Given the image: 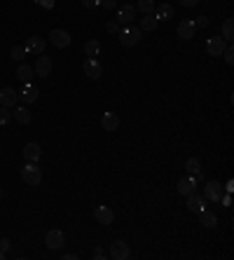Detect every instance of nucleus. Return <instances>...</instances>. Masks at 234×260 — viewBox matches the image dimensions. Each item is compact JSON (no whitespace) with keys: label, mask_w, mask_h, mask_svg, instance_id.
Returning <instances> with one entry per match:
<instances>
[{"label":"nucleus","mask_w":234,"mask_h":260,"mask_svg":"<svg viewBox=\"0 0 234 260\" xmlns=\"http://www.w3.org/2000/svg\"><path fill=\"white\" fill-rule=\"evenodd\" d=\"M38 94H40V89H38L36 85L26 82V87H24V91L19 94V99L24 101V103H36V101H38Z\"/></svg>","instance_id":"obj_16"},{"label":"nucleus","mask_w":234,"mask_h":260,"mask_svg":"<svg viewBox=\"0 0 234 260\" xmlns=\"http://www.w3.org/2000/svg\"><path fill=\"white\" fill-rule=\"evenodd\" d=\"M195 26H199V28H206V26H208V17H204V14H201V17H197V21H195Z\"/></svg>","instance_id":"obj_33"},{"label":"nucleus","mask_w":234,"mask_h":260,"mask_svg":"<svg viewBox=\"0 0 234 260\" xmlns=\"http://www.w3.org/2000/svg\"><path fill=\"white\" fill-rule=\"evenodd\" d=\"M185 169H188L190 176H195V178H199L201 176V162L197 160V157H190L188 162H185Z\"/></svg>","instance_id":"obj_23"},{"label":"nucleus","mask_w":234,"mask_h":260,"mask_svg":"<svg viewBox=\"0 0 234 260\" xmlns=\"http://www.w3.org/2000/svg\"><path fill=\"white\" fill-rule=\"evenodd\" d=\"M188 209L192 211V214L204 211V209H206V197H201V195H197V192L188 195Z\"/></svg>","instance_id":"obj_14"},{"label":"nucleus","mask_w":234,"mask_h":260,"mask_svg":"<svg viewBox=\"0 0 234 260\" xmlns=\"http://www.w3.org/2000/svg\"><path fill=\"white\" fill-rule=\"evenodd\" d=\"M204 197H206V202H220V197H223V188H220L218 180H208L206 185H204Z\"/></svg>","instance_id":"obj_8"},{"label":"nucleus","mask_w":234,"mask_h":260,"mask_svg":"<svg viewBox=\"0 0 234 260\" xmlns=\"http://www.w3.org/2000/svg\"><path fill=\"white\" fill-rule=\"evenodd\" d=\"M223 56H225V61L230 63V66H232V63H234V49H232V45H227V47H225Z\"/></svg>","instance_id":"obj_31"},{"label":"nucleus","mask_w":234,"mask_h":260,"mask_svg":"<svg viewBox=\"0 0 234 260\" xmlns=\"http://www.w3.org/2000/svg\"><path fill=\"white\" fill-rule=\"evenodd\" d=\"M195 31H197V26H195L192 19H183V21H180L178 36L183 38V40H192V38H195Z\"/></svg>","instance_id":"obj_15"},{"label":"nucleus","mask_w":234,"mask_h":260,"mask_svg":"<svg viewBox=\"0 0 234 260\" xmlns=\"http://www.w3.org/2000/svg\"><path fill=\"white\" fill-rule=\"evenodd\" d=\"M197 180L195 176H188V178H180L178 180V192L183 195V197H188V195H192V192H197Z\"/></svg>","instance_id":"obj_11"},{"label":"nucleus","mask_w":234,"mask_h":260,"mask_svg":"<svg viewBox=\"0 0 234 260\" xmlns=\"http://www.w3.org/2000/svg\"><path fill=\"white\" fill-rule=\"evenodd\" d=\"M84 52H87V56H89V59H96V56H99V52H101V43H99V40H89V43L84 45Z\"/></svg>","instance_id":"obj_26"},{"label":"nucleus","mask_w":234,"mask_h":260,"mask_svg":"<svg viewBox=\"0 0 234 260\" xmlns=\"http://www.w3.org/2000/svg\"><path fill=\"white\" fill-rule=\"evenodd\" d=\"M101 5L106 9H115V0H101Z\"/></svg>","instance_id":"obj_37"},{"label":"nucleus","mask_w":234,"mask_h":260,"mask_svg":"<svg viewBox=\"0 0 234 260\" xmlns=\"http://www.w3.org/2000/svg\"><path fill=\"white\" fill-rule=\"evenodd\" d=\"M21 178H24V183L26 185H40V180H42V169L38 167V162H28L26 167L21 169Z\"/></svg>","instance_id":"obj_2"},{"label":"nucleus","mask_w":234,"mask_h":260,"mask_svg":"<svg viewBox=\"0 0 234 260\" xmlns=\"http://www.w3.org/2000/svg\"><path fill=\"white\" fill-rule=\"evenodd\" d=\"M82 5L84 7H96V5H101V0H82Z\"/></svg>","instance_id":"obj_36"},{"label":"nucleus","mask_w":234,"mask_h":260,"mask_svg":"<svg viewBox=\"0 0 234 260\" xmlns=\"http://www.w3.org/2000/svg\"><path fill=\"white\" fill-rule=\"evenodd\" d=\"M9 246H12V242H9V239H0V251L7 253V251H9Z\"/></svg>","instance_id":"obj_35"},{"label":"nucleus","mask_w":234,"mask_h":260,"mask_svg":"<svg viewBox=\"0 0 234 260\" xmlns=\"http://www.w3.org/2000/svg\"><path fill=\"white\" fill-rule=\"evenodd\" d=\"M12 122V108H5L0 106V127H5Z\"/></svg>","instance_id":"obj_29"},{"label":"nucleus","mask_w":234,"mask_h":260,"mask_svg":"<svg viewBox=\"0 0 234 260\" xmlns=\"http://www.w3.org/2000/svg\"><path fill=\"white\" fill-rule=\"evenodd\" d=\"M108 256L113 260H126L129 256H131V251H129V246H126V242H113L110 244V251H108Z\"/></svg>","instance_id":"obj_6"},{"label":"nucleus","mask_w":234,"mask_h":260,"mask_svg":"<svg viewBox=\"0 0 234 260\" xmlns=\"http://www.w3.org/2000/svg\"><path fill=\"white\" fill-rule=\"evenodd\" d=\"M106 28H108V33H115V36H117V33H119V28H122V26H119L117 21H108V24H106Z\"/></svg>","instance_id":"obj_32"},{"label":"nucleus","mask_w":234,"mask_h":260,"mask_svg":"<svg viewBox=\"0 0 234 260\" xmlns=\"http://www.w3.org/2000/svg\"><path fill=\"white\" fill-rule=\"evenodd\" d=\"M63 239H66V237H63L61 230H49L47 237H45V244H47L49 251H59V249L63 246Z\"/></svg>","instance_id":"obj_10"},{"label":"nucleus","mask_w":234,"mask_h":260,"mask_svg":"<svg viewBox=\"0 0 234 260\" xmlns=\"http://www.w3.org/2000/svg\"><path fill=\"white\" fill-rule=\"evenodd\" d=\"M38 5H40V7H45V9H52V7H54V0H38Z\"/></svg>","instance_id":"obj_34"},{"label":"nucleus","mask_w":234,"mask_h":260,"mask_svg":"<svg viewBox=\"0 0 234 260\" xmlns=\"http://www.w3.org/2000/svg\"><path fill=\"white\" fill-rule=\"evenodd\" d=\"M197 2H199V0H180V5H183V7H195Z\"/></svg>","instance_id":"obj_38"},{"label":"nucleus","mask_w":234,"mask_h":260,"mask_svg":"<svg viewBox=\"0 0 234 260\" xmlns=\"http://www.w3.org/2000/svg\"><path fill=\"white\" fill-rule=\"evenodd\" d=\"M0 197H2V188H0Z\"/></svg>","instance_id":"obj_41"},{"label":"nucleus","mask_w":234,"mask_h":260,"mask_svg":"<svg viewBox=\"0 0 234 260\" xmlns=\"http://www.w3.org/2000/svg\"><path fill=\"white\" fill-rule=\"evenodd\" d=\"M101 125H103L106 131H117V127H119V117H117V113H103Z\"/></svg>","instance_id":"obj_18"},{"label":"nucleus","mask_w":234,"mask_h":260,"mask_svg":"<svg viewBox=\"0 0 234 260\" xmlns=\"http://www.w3.org/2000/svg\"><path fill=\"white\" fill-rule=\"evenodd\" d=\"M17 75H19V80L31 82V78H33L36 73H33V66H28V63H21V66H19V71H17Z\"/></svg>","instance_id":"obj_25"},{"label":"nucleus","mask_w":234,"mask_h":260,"mask_svg":"<svg viewBox=\"0 0 234 260\" xmlns=\"http://www.w3.org/2000/svg\"><path fill=\"white\" fill-rule=\"evenodd\" d=\"M119 43H122V47H136L138 43H141V36H143V31L138 26H129L126 24L124 28H119Z\"/></svg>","instance_id":"obj_1"},{"label":"nucleus","mask_w":234,"mask_h":260,"mask_svg":"<svg viewBox=\"0 0 234 260\" xmlns=\"http://www.w3.org/2000/svg\"><path fill=\"white\" fill-rule=\"evenodd\" d=\"M12 117L17 120L19 125H28L31 120H33V115H31V110H28L26 106H21V108H14V113H12Z\"/></svg>","instance_id":"obj_21"},{"label":"nucleus","mask_w":234,"mask_h":260,"mask_svg":"<svg viewBox=\"0 0 234 260\" xmlns=\"http://www.w3.org/2000/svg\"><path fill=\"white\" fill-rule=\"evenodd\" d=\"M40 155H42V150H40V145L38 143H26L24 145V157H26L28 162H38L40 160Z\"/></svg>","instance_id":"obj_20"},{"label":"nucleus","mask_w":234,"mask_h":260,"mask_svg":"<svg viewBox=\"0 0 234 260\" xmlns=\"http://www.w3.org/2000/svg\"><path fill=\"white\" fill-rule=\"evenodd\" d=\"M94 218H96V223L99 225H113V220H115V214H113V209L110 207H96L94 209Z\"/></svg>","instance_id":"obj_9"},{"label":"nucleus","mask_w":234,"mask_h":260,"mask_svg":"<svg viewBox=\"0 0 234 260\" xmlns=\"http://www.w3.org/2000/svg\"><path fill=\"white\" fill-rule=\"evenodd\" d=\"M136 9H138V12H143V14H153V12H155V2H153V0H138V2H136Z\"/></svg>","instance_id":"obj_27"},{"label":"nucleus","mask_w":234,"mask_h":260,"mask_svg":"<svg viewBox=\"0 0 234 260\" xmlns=\"http://www.w3.org/2000/svg\"><path fill=\"white\" fill-rule=\"evenodd\" d=\"M33 73L40 75V78H47L52 73V56H45V54H38L36 63H33Z\"/></svg>","instance_id":"obj_3"},{"label":"nucleus","mask_w":234,"mask_h":260,"mask_svg":"<svg viewBox=\"0 0 234 260\" xmlns=\"http://www.w3.org/2000/svg\"><path fill=\"white\" fill-rule=\"evenodd\" d=\"M136 17V7L134 5H124V7H119V12H117V24H131V19Z\"/></svg>","instance_id":"obj_17"},{"label":"nucleus","mask_w":234,"mask_h":260,"mask_svg":"<svg viewBox=\"0 0 234 260\" xmlns=\"http://www.w3.org/2000/svg\"><path fill=\"white\" fill-rule=\"evenodd\" d=\"M82 68H84V75H87L89 80H99L101 75H103V66H101L99 59H87Z\"/></svg>","instance_id":"obj_7"},{"label":"nucleus","mask_w":234,"mask_h":260,"mask_svg":"<svg viewBox=\"0 0 234 260\" xmlns=\"http://www.w3.org/2000/svg\"><path fill=\"white\" fill-rule=\"evenodd\" d=\"M159 26V19L155 17V14H143V19H141V31H155V28Z\"/></svg>","instance_id":"obj_22"},{"label":"nucleus","mask_w":234,"mask_h":260,"mask_svg":"<svg viewBox=\"0 0 234 260\" xmlns=\"http://www.w3.org/2000/svg\"><path fill=\"white\" fill-rule=\"evenodd\" d=\"M19 101V94L12 87H2L0 89V106H5V108H14V103Z\"/></svg>","instance_id":"obj_12"},{"label":"nucleus","mask_w":234,"mask_h":260,"mask_svg":"<svg viewBox=\"0 0 234 260\" xmlns=\"http://www.w3.org/2000/svg\"><path fill=\"white\" fill-rule=\"evenodd\" d=\"M225 38L223 36H213V38H208V43H206V52L211 54V56H223V52H225Z\"/></svg>","instance_id":"obj_5"},{"label":"nucleus","mask_w":234,"mask_h":260,"mask_svg":"<svg viewBox=\"0 0 234 260\" xmlns=\"http://www.w3.org/2000/svg\"><path fill=\"white\" fill-rule=\"evenodd\" d=\"M24 56H26V47H19V45L12 47V59L14 61H24Z\"/></svg>","instance_id":"obj_30"},{"label":"nucleus","mask_w":234,"mask_h":260,"mask_svg":"<svg viewBox=\"0 0 234 260\" xmlns=\"http://www.w3.org/2000/svg\"><path fill=\"white\" fill-rule=\"evenodd\" d=\"M223 38H225V40H232L234 38V21L232 19H225V24H223Z\"/></svg>","instance_id":"obj_28"},{"label":"nucleus","mask_w":234,"mask_h":260,"mask_svg":"<svg viewBox=\"0 0 234 260\" xmlns=\"http://www.w3.org/2000/svg\"><path fill=\"white\" fill-rule=\"evenodd\" d=\"M0 260H5V251H0Z\"/></svg>","instance_id":"obj_40"},{"label":"nucleus","mask_w":234,"mask_h":260,"mask_svg":"<svg viewBox=\"0 0 234 260\" xmlns=\"http://www.w3.org/2000/svg\"><path fill=\"white\" fill-rule=\"evenodd\" d=\"M94 258H96V260H103V258H108V256L101 251V249H96V251H94Z\"/></svg>","instance_id":"obj_39"},{"label":"nucleus","mask_w":234,"mask_h":260,"mask_svg":"<svg viewBox=\"0 0 234 260\" xmlns=\"http://www.w3.org/2000/svg\"><path fill=\"white\" fill-rule=\"evenodd\" d=\"M199 220H201V225L204 227H208V230H213L218 225V216L213 214V211H208V209H204V211H199Z\"/></svg>","instance_id":"obj_19"},{"label":"nucleus","mask_w":234,"mask_h":260,"mask_svg":"<svg viewBox=\"0 0 234 260\" xmlns=\"http://www.w3.org/2000/svg\"><path fill=\"white\" fill-rule=\"evenodd\" d=\"M49 38H52V45L59 47V49H66V47H71V33L68 31H63V28H54L52 33H49Z\"/></svg>","instance_id":"obj_4"},{"label":"nucleus","mask_w":234,"mask_h":260,"mask_svg":"<svg viewBox=\"0 0 234 260\" xmlns=\"http://www.w3.org/2000/svg\"><path fill=\"white\" fill-rule=\"evenodd\" d=\"M155 17L159 19V21H169V19L173 17V7H171V5H166V2H164V5H159V7L155 9Z\"/></svg>","instance_id":"obj_24"},{"label":"nucleus","mask_w":234,"mask_h":260,"mask_svg":"<svg viewBox=\"0 0 234 260\" xmlns=\"http://www.w3.org/2000/svg\"><path fill=\"white\" fill-rule=\"evenodd\" d=\"M26 54H45V47H47V43L42 40V38H38V36H33V38H28L26 40Z\"/></svg>","instance_id":"obj_13"}]
</instances>
